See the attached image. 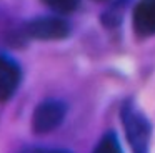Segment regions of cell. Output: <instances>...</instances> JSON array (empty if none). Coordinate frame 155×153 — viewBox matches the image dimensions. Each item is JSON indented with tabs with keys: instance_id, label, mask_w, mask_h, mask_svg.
<instances>
[{
	"instance_id": "1",
	"label": "cell",
	"mask_w": 155,
	"mask_h": 153,
	"mask_svg": "<svg viewBox=\"0 0 155 153\" xmlns=\"http://www.w3.org/2000/svg\"><path fill=\"white\" fill-rule=\"evenodd\" d=\"M120 118L125 128L127 142L134 153H148L150 150V136H152V125L148 118L140 112L132 100L124 103L120 112Z\"/></svg>"
},
{
	"instance_id": "2",
	"label": "cell",
	"mask_w": 155,
	"mask_h": 153,
	"mask_svg": "<svg viewBox=\"0 0 155 153\" xmlns=\"http://www.w3.org/2000/svg\"><path fill=\"white\" fill-rule=\"evenodd\" d=\"M24 33L35 40H64L70 35V23L65 18L57 15H47V17H37L25 23Z\"/></svg>"
},
{
	"instance_id": "3",
	"label": "cell",
	"mask_w": 155,
	"mask_h": 153,
	"mask_svg": "<svg viewBox=\"0 0 155 153\" xmlns=\"http://www.w3.org/2000/svg\"><path fill=\"white\" fill-rule=\"evenodd\" d=\"M65 113H67V106H65L64 102H60V100H45L34 110L32 128L38 135L50 133L60 126V123L65 118Z\"/></svg>"
},
{
	"instance_id": "4",
	"label": "cell",
	"mask_w": 155,
	"mask_h": 153,
	"mask_svg": "<svg viewBox=\"0 0 155 153\" xmlns=\"http://www.w3.org/2000/svg\"><path fill=\"white\" fill-rule=\"evenodd\" d=\"M22 82V68L12 57L0 53V102L12 100Z\"/></svg>"
},
{
	"instance_id": "5",
	"label": "cell",
	"mask_w": 155,
	"mask_h": 153,
	"mask_svg": "<svg viewBox=\"0 0 155 153\" xmlns=\"http://www.w3.org/2000/svg\"><path fill=\"white\" fill-rule=\"evenodd\" d=\"M132 25L137 35H155V0H138L132 13Z\"/></svg>"
},
{
	"instance_id": "6",
	"label": "cell",
	"mask_w": 155,
	"mask_h": 153,
	"mask_svg": "<svg viewBox=\"0 0 155 153\" xmlns=\"http://www.w3.org/2000/svg\"><path fill=\"white\" fill-rule=\"evenodd\" d=\"M92 153H124V151H122L118 136L114 132H108L100 138V142L97 143V146L94 148Z\"/></svg>"
},
{
	"instance_id": "7",
	"label": "cell",
	"mask_w": 155,
	"mask_h": 153,
	"mask_svg": "<svg viewBox=\"0 0 155 153\" xmlns=\"http://www.w3.org/2000/svg\"><path fill=\"white\" fill-rule=\"evenodd\" d=\"M45 5L50 10H54L55 13H60V15H67L77 10L80 0H42Z\"/></svg>"
},
{
	"instance_id": "8",
	"label": "cell",
	"mask_w": 155,
	"mask_h": 153,
	"mask_svg": "<svg viewBox=\"0 0 155 153\" xmlns=\"http://www.w3.org/2000/svg\"><path fill=\"white\" fill-rule=\"evenodd\" d=\"M25 153H65L60 150H47V148H34V150H27Z\"/></svg>"
}]
</instances>
